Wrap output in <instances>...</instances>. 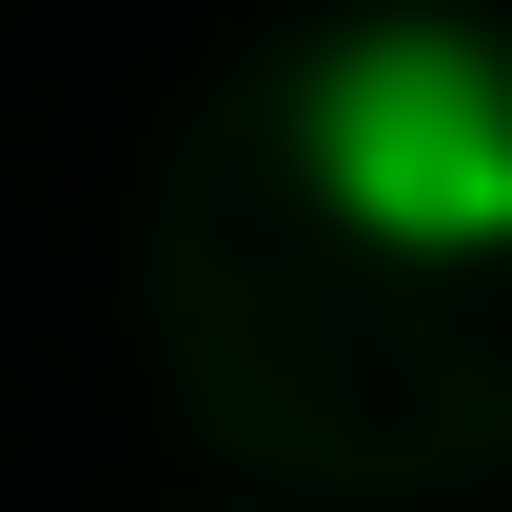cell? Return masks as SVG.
Here are the masks:
<instances>
[{
	"mask_svg": "<svg viewBox=\"0 0 512 512\" xmlns=\"http://www.w3.org/2000/svg\"><path fill=\"white\" fill-rule=\"evenodd\" d=\"M296 178L375 256H512V40L473 20H335L296 60Z\"/></svg>",
	"mask_w": 512,
	"mask_h": 512,
	"instance_id": "obj_1",
	"label": "cell"
}]
</instances>
